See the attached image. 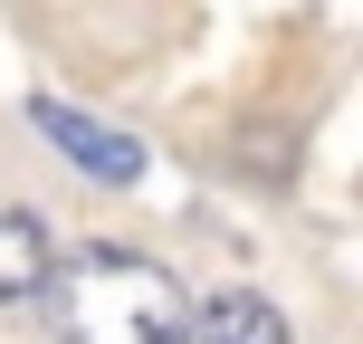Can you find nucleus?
<instances>
[{"instance_id":"nucleus-3","label":"nucleus","mask_w":363,"mask_h":344,"mask_svg":"<svg viewBox=\"0 0 363 344\" xmlns=\"http://www.w3.org/2000/svg\"><path fill=\"white\" fill-rule=\"evenodd\" d=\"M48 268H57L48 230H38L29 211H0V306H19V296H38V287H48Z\"/></svg>"},{"instance_id":"nucleus-1","label":"nucleus","mask_w":363,"mask_h":344,"mask_svg":"<svg viewBox=\"0 0 363 344\" xmlns=\"http://www.w3.org/2000/svg\"><path fill=\"white\" fill-rule=\"evenodd\" d=\"M29 125L48 134V144L67 153L77 172H96V182H144V144H134V134H115L106 115L67 106V96H38V106H29Z\"/></svg>"},{"instance_id":"nucleus-2","label":"nucleus","mask_w":363,"mask_h":344,"mask_svg":"<svg viewBox=\"0 0 363 344\" xmlns=\"http://www.w3.org/2000/svg\"><path fill=\"white\" fill-rule=\"evenodd\" d=\"M182 344H296V335H287V316H277L268 296L230 287V296H211V306L191 316V335H182Z\"/></svg>"}]
</instances>
